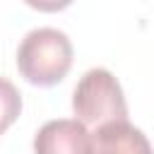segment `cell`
Instances as JSON below:
<instances>
[{
    "instance_id": "obj_1",
    "label": "cell",
    "mask_w": 154,
    "mask_h": 154,
    "mask_svg": "<svg viewBox=\"0 0 154 154\" xmlns=\"http://www.w3.org/2000/svg\"><path fill=\"white\" fill-rule=\"evenodd\" d=\"M19 75L36 87H53L72 67V43L70 38L51 26L29 31L17 51Z\"/></svg>"
},
{
    "instance_id": "obj_2",
    "label": "cell",
    "mask_w": 154,
    "mask_h": 154,
    "mask_svg": "<svg viewBox=\"0 0 154 154\" xmlns=\"http://www.w3.org/2000/svg\"><path fill=\"white\" fill-rule=\"evenodd\" d=\"M72 108L82 125H103L111 120H128V103L113 72L94 67L84 72L72 94Z\"/></svg>"
},
{
    "instance_id": "obj_3",
    "label": "cell",
    "mask_w": 154,
    "mask_h": 154,
    "mask_svg": "<svg viewBox=\"0 0 154 154\" xmlns=\"http://www.w3.org/2000/svg\"><path fill=\"white\" fill-rule=\"evenodd\" d=\"M34 154H89V132L77 118L48 120L34 137Z\"/></svg>"
},
{
    "instance_id": "obj_4",
    "label": "cell",
    "mask_w": 154,
    "mask_h": 154,
    "mask_svg": "<svg viewBox=\"0 0 154 154\" xmlns=\"http://www.w3.org/2000/svg\"><path fill=\"white\" fill-rule=\"evenodd\" d=\"M89 154H152V147L140 128L128 120H111L89 135Z\"/></svg>"
},
{
    "instance_id": "obj_5",
    "label": "cell",
    "mask_w": 154,
    "mask_h": 154,
    "mask_svg": "<svg viewBox=\"0 0 154 154\" xmlns=\"http://www.w3.org/2000/svg\"><path fill=\"white\" fill-rule=\"evenodd\" d=\"M19 113H22V96L17 87L10 79L0 77V135L19 118Z\"/></svg>"
},
{
    "instance_id": "obj_6",
    "label": "cell",
    "mask_w": 154,
    "mask_h": 154,
    "mask_svg": "<svg viewBox=\"0 0 154 154\" xmlns=\"http://www.w3.org/2000/svg\"><path fill=\"white\" fill-rule=\"evenodd\" d=\"M24 2L38 12H60V10L70 7L75 0H24Z\"/></svg>"
}]
</instances>
